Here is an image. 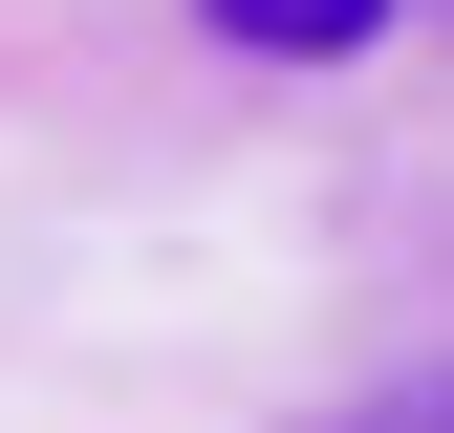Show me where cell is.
<instances>
[{
    "instance_id": "2",
    "label": "cell",
    "mask_w": 454,
    "mask_h": 433,
    "mask_svg": "<svg viewBox=\"0 0 454 433\" xmlns=\"http://www.w3.org/2000/svg\"><path fill=\"white\" fill-rule=\"evenodd\" d=\"M347 433H454V368H433V390H389V412H347Z\"/></svg>"
},
{
    "instance_id": "1",
    "label": "cell",
    "mask_w": 454,
    "mask_h": 433,
    "mask_svg": "<svg viewBox=\"0 0 454 433\" xmlns=\"http://www.w3.org/2000/svg\"><path fill=\"white\" fill-rule=\"evenodd\" d=\"M239 66H347V43H389V0H195Z\"/></svg>"
}]
</instances>
